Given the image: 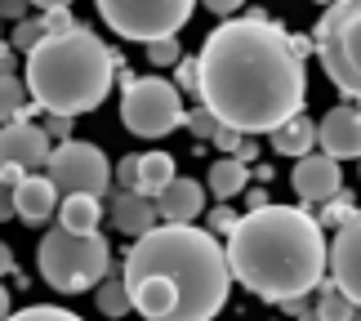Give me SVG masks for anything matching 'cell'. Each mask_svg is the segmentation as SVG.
<instances>
[{
  "label": "cell",
  "mask_w": 361,
  "mask_h": 321,
  "mask_svg": "<svg viewBox=\"0 0 361 321\" xmlns=\"http://www.w3.org/2000/svg\"><path fill=\"white\" fill-rule=\"evenodd\" d=\"M197 99L241 134H272L308 99L303 59L290 49V32L263 9L219 23L197 54Z\"/></svg>",
  "instance_id": "cell-1"
},
{
  "label": "cell",
  "mask_w": 361,
  "mask_h": 321,
  "mask_svg": "<svg viewBox=\"0 0 361 321\" xmlns=\"http://www.w3.org/2000/svg\"><path fill=\"white\" fill-rule=\"evenodd\" d=\"M121 277L143 321H214L232 295L219 236L192 223H157L134 236Z\"/></svg>",
  "instance_id": "cell-2"
},
{
  "label": "cell",
  "mask_w": 361,
  "mask_h": 321,
  "mask_svg": "<svg viewBox=\"0 0 361 321\" xmlns=\"http://www.w3.org/2000/svg\"><path fill=\"white\" fill-rule=\"evenodd\" d=\"M228 268L263 303L312 295L326 277V228L299 205H259L228 232Z\"/></svg>",
  "instance_id": "cell-3"
},
{
  "label": "cell",
  "mask_w": 361,
  "mask_h": 321,
  "mask_svg": "<svg viewBox=\"0 0 361 321\" xmlns=\"http://www.w3.org/2000/svg\"><path fill=\"white\" fill-rule=\"evenodd\" d=\"M116 80V54L103 45L90 27L54 32L36 49H27L23 85L32 103L54 116H85L103 107L107 90Z\"/></svg>",
  "instance_id": "cell-4"
},
{
  "label": "cell",
  "mask_w": 361,
  "mask_h": 321,
  "mask_svg": "<svg viewBox=\"0 0 361 321\" xmlns=\"http://www.w3.org/2000/svg\"><path fill=\"white\" fill-rule=\"evenodd\" d=\"M36 263H40V277H45L49 290L80 295V290L99 286L103 277L112 272V246H107V236H99V232L54 228V232L40 236Z\"/></svg>",
  "instance_id": "cell-5"
},
{
  "label": "cell",
  "mask_w": 361,
  "mask_h": 321,
  "mask_svg": "<svg viewBox=\"0 0 361 321\" xmlns=\"http://www.w3.org/2000/svg\"><path fill=\"white\" fill-rule=\"evenodd\" d=\"M312 45L330 85L348 99H361V0H330Z\"/></svg>",
  "instance_id": "cell-6"
},
{
  "label": "cell",
  "mask_w": 361,
  "mask_h": 321,
  "mask_svg": "<svg viewBox=\"0 0 361 321\" xmlns=\"http://www.w3.org/2000/svg\"><path fill=\"white\" fill-rule=\"evenodd\" d=\"M94 5L121 40H143L147 45V40L183 32L197 0H94Z\"/></svg>",
  "instance_id": "cell-7"
},
{
  "label": "cell",
  "mask_w": 361,
  "mask_h": 321,
  "mask_svg": "<svg viewBox=\"0 0 361 321\" xmlns=\"http://www.w3.org/2000/svg\"><path fill=\"white\" fill-rule=\"evenodd\" d=\"M183 94L178 85L161 76H143V80H130L121 94V121L125 130L138 134V138H165L170 130L183 125Z\"/></svg>",
  "instance_id": "cell-8"
},
{
  "label": "cell",
  "mask_w": 361,
  "mask_h": 321,
  "mask_svg": "<svg viewBox=\"0 0 361 321\" xmlns=\"http://www.w3.org/2000/svg\"><path fill=\"white\" fill-rule=\"evenodd\" d=\"M45 174L59 188V197H67V192H94V197H103L107 183H112V165H107L103 147L80 143V138H63L59 147H49Z\"/></svg>",
  "instance_id": "cell-9"
},
{
  "label": "cell",
  "mask_w": 361,
  "mask_h": 321,
  "mask_svg": "<svg viewBox=\"0 0 361 321\" xmlns=\"http://www.w3.org/2000/svg\"><path fill=\"white\" fill-rule=\"evenodd\" d=\"M326 268L330 281L361 308V210H353L335 228V241L326 246Z\"/></svg>",
  "instance_id": "cell-10"
},
{
  "label": "cell",
  "mask_w": 361,
  "mask_h": 321,
  "mask_svg": "<svg viewBox=\"0 0 361 321\" xmlns=\"http://www.w3.org/2000/svg\"><path fill=\"white\" fill-rule=\"evenodd\" d=\"M295 174H290V183H295V192L308 205H322L330 201L335 192H343V170L335 157H326V152H303V157H295Z\"/></svg>",
  "instance_id": "cell-11"
},
{
  "label": "cell",
  "mask_w": 361,
  "mask_h": 321,
  "mask_svg": "<svg viewBox=\"0 0 361 321\" xmlns=\"http://www.w3.org/2000/svg\"><path fill=\"white\" fill-rule=\"evenodd\" d=\"M49 134L32 121H5L0 125V165H18V170H36L49 157Z\"/></svg>",
  "instance_id": "cell-12"
},
{
  "label": "cell",
  "mask_w": 361,
  "mask_h": 321,
  "mask_svg": "<svg viewBox=\"0 0 361 321\" xmlns=\"http://www.w3.org/2000/svg\"><path fill=\"white\" fill-rule=\"evenodd\" d=\"M317 143H322V152L335 157V161L361 157V107H353V103L330 107L326 116L317 121Z\"/></svg>",
  "instance_id": "cell-13"
},
{
  "label": "cell",
  "mask_w": 361,
  "mask_h": 321,
  "mask_svg": "<svg viewBox=\"0 0 361 321\" xmlns=\"http://www.w3.org/2000/svg\"><path fill=\"white\" fill-rule=\"evenodd\" d=\"M54 210H59V188L49 183V174L27 170L18 178V188H13V214L36 228V223H49Z\"/></svg>",
  "instance_id": "cell-14"
},
{
  "label": "cell",
  "mask_w": 361,
  "mask_h": 321,
  "mask_svg": "<svg viewBox=\"0 0 361 321\" xmlns=\"http://www.w3.org/2000/svg\"><path fill=\"white\" fill-rule=\"evenodd\" d=\"M157 219H165V223H192L201 210H205V188L197 183V178H170L161 192H157Z\"/></svg>",
  "instance_id": "cell-15"
},
{
  "label": "cell",
  "mask_w": 361,
  "mask_h": 321,
  "mask_svg": "<svg viewBox=\"0 0 361 321\" xmlns=\"http://www.w3.org/2000/svg\"><path fill=\"white\" fill-rule=\"evenodd\" d=\"M107 214H112V228L125 232V236H143L147 228H157V205H152L138 188H116Z\"/></svg>",
  "instance_id": "cell-16"
},
{
  "label": "cell",
  "mask_w": 361,
  "mask_h": 321,
  "mask_svg": "<svg viewBox=\"0 0 361 321\" xmlns=\"http://www.w3.org/2000/svg\"><path fill=\"white\" fill-rule=\"evenodd\" d=\"M54 214H59V228H67V232H99L103 201L94 192H67V197H59Z\"/></svg>",
  "instance_id": "cell-17"
},
{
  "label": "cell",
  "mask_w": 361,
  "mask_h": 321,
  "mask_svg": "<svg viewBox=\"0 0 361 321\" xmlns=\"http://www.w3.org/2000/svg\"><path fill=\"white\" fill-rule=\"evenodd\" d=\"M312 143H317V121H308L303 111H295L286 125L272 130V147L281 157H303V152H312Z\"/></svg>",
  "instance_id": "cell-18"
},
{
  "label": "cell",
  "mask_w": 361,
  "mask_h": 321,
  "mask_svg": "<svg viewBox=\"0 0 361 321\" xmlns=\"http://www.w3.org/2000/svg\"><path fill=\"white\" fill-rule=\"evenodd\" d=\"M210 192L219 201H232V197H241L245 192V183H250V165L245 161H237V157H219V161H210Z\"/></svg>",
  "instance_id": "cell-19"
},
{
  "label": "cell",
  "mask_w": 361,
  "mask_h": 321,
  "mask_svg": "<svg viewBox=\"0 0 361 321\" xmlns=\"http://www.w3.org/2000/svg\"><path fill=\"white\" fill-rule=\"evenodd\" d=\"M174 178V157L170 152H143L134 165V188L143 192V197H157V192Z\"/></svg>",
  "instance_id": "cell-20"
},
{
  "label": "cell",
  "mask_w": 361,
  "mask_h": 321,
  "mask_svg": "<svg viewBox=\"0 0 361 321\" xmlns=\"http://www.w3.org/2000/svg\"><path fill=\"white\" fill-rule=\"evenodd\" d=\"M317 290H322V295H317V308H312V313L322 317V321H361V308H357L348 295H343L335 281H326V277H322V281H317Z\"/></svg>",
  "instance_id": "cell-21"
},
{
  "label": "cell",
  "mask_w": 361,
  "mask_h": 321,
  "mask_svg": "<svg viewBox=\"0 0 361 321\" xmlns=\"http://www.w3.org/2000/svg\"><path fill=\"white\" fill-rule=\"evenodd\" d=\"M32 121V94L18 76H0V125L5 121Z\"/></svg>",
  "instance_id": "cell-22"
},
{
  "label": "cell",
  "mask_w": 361,
  "mask_h": 321,
  "mask_svg": "<svg viewBox=\"0 0 361 321\" xmlns=\"http://www.w3.org/2000/svg\"><path fill=\"white\" fill-rule=\"evenodd\" d=\"M94 303H99V313H103V317H125V313H134L130 290H125V277H121V272H107V277H103V281H99V295H94Z\"/></svg>",
  "instance_id": "cell-23"
},
{
  "label": "cell",
  "mask_w": 361,
  "mask_h": 321,
  "mask_svg": "<svg viewBox=\"0 0 361 321\" xmlns=\"http://www.w3.org/2000/svg\"><path fill=\"white\" fill-rule=\"evenodd\" d=\"M40 40H45V23H40V18H18V23H13V36H9V45L18 49V54L36 49Z\"/></svg>",
  "instance_id": "cell-24"
},
{
  "label": "cell",
  "mask_w": 361,
  "mask_h": 321,
  "mask_svg": "<svg viewBox=\"0 0 361 321\" xmlns=\"http://www.w3.org/2000/svg\"><path fill=\"white\" fill-rule=\"evenodd\" d=\"M5 321H85V317L67 313L59 303H32V308H23V313H9Z\"/></svg>",
  "instance_id": "cell-25"
},
{
  "label": "cell",
  "mask_w": 361,
  "mask_h": 321,
  "mask_svg": "<svg viewBox=\"0 0 361 321\" xmlns=\"http://www.w3.org/2000/svg\"><path fill=\"white\" fill-rule=\"evenodd\" d=\"M27 170H18V165H0V223L13 219V188H18V178Z\"/></svg>",
  "instance_id": "cell-26"
},
{
  "label": "cell",
  "mask_w": 361,
  "mask_h": 321,
  "mask_svg": "<svg viewBox=\"0 0 361 321\" xmlns=\"http://www.w3.org/2000/svg\"><path fill=\"white\" fill-rule=\"evenodd\" d=\"M147 59L157 67H174L183 59V45H178V36H161V40H147Z\"/></svg>",
  "instance_id": "cell-27"
},
{
  "label": "cell",
  "mask_w": 361,
  "mask_h": 321,
  "mask_svg": "<svg viewBox=\"0 0 361 321\" xmlns=\"http://www.w3.org/2000/svg\"><path fill=\"white\" fill-rule=\"evenodd\" d=\"M353 210H357V205H353L348 197H343V192H335V197H330V201H322V219H317V223H322V228H330V232H335V228H339V223L348 219Z\"/></svg>",
  "instance_id": "cell-28"
},
{
  "label": "cell",
  "mask_w": 361,
  "mask_h": 321,
  "mask_svg": "<svg viewBox=\"0 0 361 321\" xmlns=\"http://www.w3.org/2000/svg\"><path fill=\"white\" fill-rule=\"evenodd\" d=\"M183 125L192 130V138H214L219 116H214V111H205V107H197V111H188V116H183Z\"/></svg>",
  "instance_id": "cell-29"
},
{
  "label": "cell",
  "mask_w": 361,
  "mask_h": 321,
  "mask_svg": "<svg viewBox=\"0 0 361 321\" xmlns=\"http://www.w3.org/2000/svg\"><path fill=\"white\" fill-rule=\"evenodd\" d=\"M237 210H232V205H214L210 210V223H205V232H214V236H228L232 228H237Z\"/></svg>",
  "instance_id": "cell-30"
},
{
  "label": "cell",
  "mask_w": 361,
  "mask_h": 321,
  "mask_svg": "<svg viewBox=\"0 0 361 321\" xmlns=\"http://www.w3.org/2000/svg\"><path fill=\"white\" fill-rule=\"evenodd\" d=\"M40 23H45V36H54V32H72V9H45V18H40Z\"/></svg>",
  "instance_id": "cell-31"
},
{
  "label": "cell",
  "mask_w": 361,
  "mask_h": 321,
  "mask_svg": "<svg viewBox=\"0 0 361 321\" xmlns=\"http://www.w3.org/2000/svg\"><path fill=\"white\" fill-rule=\"evenodd\" d=\"M241 138H245L241 130H232V125H224V121H219V130H214V147L224 152V157H228V152H237V147H241Z\"/></svg>",
  "instance_id": "cell-32"
},
{
  "label": "cell",
  "mask_w": 361,
  "mask_h": 321,
  "mask_svg": "<svg viewBox=\"0 0 361 321\" xmlns=\"http://www.w3.org/2000/svg\"><path fill=\"white\" fill-rule=\"evenodd\" d=\"M178 94H197V59H178Z\"/></svg>",
  "instance_id": "cell-33"
},
{
  "label": "cell",
  "mask_w": 361,
  "mask_h": 321,
  "mask_svg": "<svg viewBox=\"0 0 361 321\" xmlns=\"http://www.w3.org/2000/svg\"><path fill=\"white\" fill-rule=\"evenodd\" d=\"M40 130L49 134V143H63V138H72V116H54L49 111V121L40 125Z\"/></svg>",
  "instance_id": "cell-34"
},
{
  "label": "cell",
  "mask_w": 361,
  "mask_h": 321,
  "mask_svg": "<svg viewBox=\"0 0 361 321\" xmlns=\"http://www.w3.org/2000/svg\"><path fill=\"white\" fill-rule=\"evenodd\" d=\"M134 165H138V157H121V165H112V178L121 188H134Z\"/></svg>",
  "instance_id": "cell-35"
},
{
  "label": "cell",
  "mask_w": 361,
  "mask_h": 321,
  "mask_svg": "<svg viewBox=\"0 0 361 321\" xmlns=\"http://www.w3.org/2000/svg\"><path fill=\"white\" fill-rule=\"evenodd\" d=\"M201 5L210 9V13H219V18H232V13L245 5V0H201Z\"/></svg>",
  "instance_id": "cell-36"
},
{
  "label": "cell",
  "mask_w": 361,
  "mask_h": 321,
  "mask_svg": "<svg viewBox=\"0 0 361 321\" xmlns=\"http://www.w3.org/2000/svg\"><path fill=\"white\" fill-rule=\"evenodd\" d=\"M228 157H237V161H245V165H250V161H259V147H255V134H245V138H241V147H237V152H228Z\"/></svg>",
  "instance_id": "cell-37"
},
{
  "label": "cell",
  "mask_w": 361,
  "mask_h": 321,
  "mask_svg": "<svg viewBox=\"0 0 361 321\" xmlns=\"http://www.w3.org/2000/svg\"><path fill=\"white\" fill-rule=\"evenodd\" d=\"M0 18H27V0H0Z\"/></svg>",
  "instance_id": "cell-38"
},
{
  "label": "cell",
  "mask_w": 361,
  "mask_h": 321,
  "mask_svg": "<svg viewBox=\"0 0 361 321\" xmlns=\"http://www.w3.org/2000/svg\"><path fill=\"white\" fill-rule=\"evenodd\" d=\"M13 63H18V49L0 45V76H13Z\"/></svg>",
  "instance_id": "cell-39"
},
{
  "label": "cell",
  "mask_w": 361,
  "mask_h": 321,
  "mask_svg": "<svg viewBox=\"0 0 361 321\" xmlns=\"http://www.w3.org/2000/svg\"><path fill=\"white\" fill-rule=\"evenodd\" d=\"M290 49H295L299 59H308V54H317V45H312V36H290Z\"/></svg>",
  "instance_id": "cell-40"
},
{
  "label": "cell",
  "mask_w": 361,
  "mask_h": 321,
  "mask_svg": "<svg viewBox=\"0 0 361 321\" xmlns=\"http://www.w3.org/2000/svg\"><path fill=\"white\" fill-rule=\"evenodd\" d=\"M9 272H13V250L0 241V277H9Z\"/></svg>",
  "instance_id": "cell-41"
},
{
  "label": "cell",
  "mask_w": 361,
  "mask_h": 321,
  "mask_svg": "<svg viewBox=\"0 0 361 321\" xmlns=\"http://www.w3.org/2000/svg\"><path fill=\"white\" fill-rule=\"evenodd\" d=\"M27 5H36V9H67L72 0H27Z\"/></svg>",
  "instance_id": "cell-42"
},
{
  "label": "cell",
  "mask_w": 361,
  "mask_h": 321,
  "mask_svg": "<svg viewBox=\"0 0 361 321\" xmlns=\"http://www.w3.org/2000/svg\"><path fill=\"white\" fill-rule=\"evenodd\" d=\"M9 313H13V299H9V290H5V286H0V321H5Z\"/></svg>",
  "instance_id": "cell-43"
},
{
  "label": "cell",
  "mask_w": 361,
  "mask_h": 321,
  "mask_svg": "<svg viewBox=\"0 0 361 321\" xmlns=\"http://www.w3.org/2000/svg\"><path fill=\"white\" fill-rule=\"evenodd\" d=\"M295 321H322V317H317V313H299Z\"/></svg>",
  "instance_id": "cell-44"
},
{
  "label": "cell",
  "mask_w": 361,
  "mask_h": 321,
  "mask_svg": "<svg viewBox=\"0 0 361 321\" xmlns=\"http://www.w3.org/2000/svg\"><path fill=\"white\" fill-rule=\"evenodd\" d=\"M317 5H330V0H317Z\"/></svg>",
  "instance_id": "cell-45"
},
{
  "label": "cell",
  "mask_w": 361,
  "mask_h": 321,
  "mask_svg": "<svg viewBox=\"0 0 361 321\" xmlns=\"http://www.w3.org/2000/svg\"><path fill=\"white\" fill-rule=\"evenodd\" d=\"M107 321H121V317H107Z\"/></svg>",
  "instance_id": "cell-46"
}]
</instances>
